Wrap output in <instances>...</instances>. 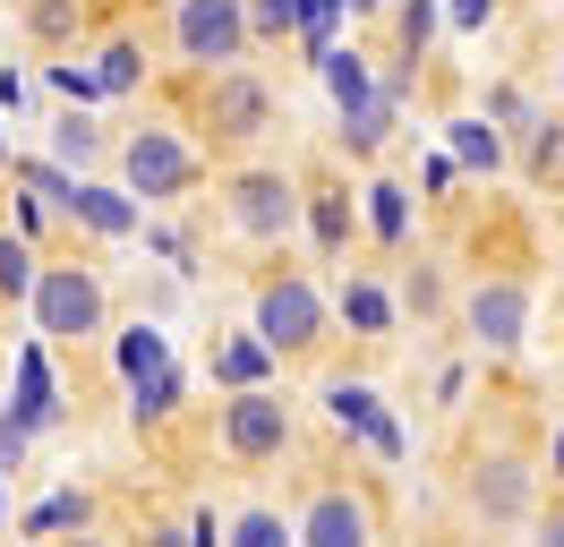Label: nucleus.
<instances>
[{
  "mask_svg": "<svg viewBox=\"0 0 564 547\" xmlns=\"http://www.w3.org/2000/svg\"><path fill=\"white\" fill-rule=\"evenodd\" d=\"M188 129H197V146H206V154H257V146L282 129V95H274V77H265V68H248V61L197 68Z\"/></svg>",
  "mask_w": 564,
  "mask_h": 547,
  "instance_id": "f257e3e1",
  "label": "nucleus"
},
{
  "mask_svg": "<svg viewBox=\"0 0 564 547\" xmlns=\"http://www.w3.org/2000/svg\"><path fill=\"white\" fill-rule=\"evenodd\" d=\"M248 325L265 334V351L282 368H317L325 334H334V308H325L308 266H248Z\"/></svg>",
  "mask_w": 564,
  "mask_h": 547,
  "instance_id": "f03ea898",
  "label": "nucleus"
},
{
  "mask_svg": "<svg viewBox=\"0 0 564 547\" xmlns=\"http://www.w3.org/2000/svg\"><path fill=\"white\" fill-rule=\"evenodd\" d=\"M26 317H35V342L52 351H95L111 325V291H104V266H86V248H35V282H26Z\"/></svg>",
  "mask_w": 564,
  "mask_h": 547,
  "instance_id": "7ed1b4c3",
  "label": "nucleus"
},
{
  "mask_svg": "<svg viewBox=\"0 0 564 547\" xmlns=\"http://www.w3.org/2000/svg\"><path fill=\"white\" fill-rule=\"evenodd\" d=\"M386 530V513H377V496H368V479H359L351 444L334 437L308 462V479H300V513H291V539L300 547H368Z\"/></svg>",
  "mask_w": 564,
  "mask_h": 547,
  "instance_id": "20e7f679",
  "label": "nucleus"
},
{
  "mask_svg": "<svg viewBox=\"0 0 564 547\" xmlns=\"http://www.w3.org/2000/svg\"><path fill=\"white\" fill-rule=\"evenodd\" d=\"M214 214H223V232L240 248L274 257V248L300 239V171L265 163V154H231V171L214 180Z\"/></svg>",
  "mask_w": 564,
  "mask_h": 547,
  "instance_id": "39448f33",
  "label": "nucleus"
},
{
  "mask_svg": "<svg viewBox=\"0 0 564 547\" xmlns=\"http://www.w3.org/2000/svg\"><path fill=\"white\" fill-rule=\"evenodd\" d=\"M111 171H120V189L154 214V205H180L206 180V146L188 137V120H138L129 137H111Z\"/></svg>",
  "mask_w": 564,
  "mask_h": 547,
  "instance_id": "423d86ee",
  "label": "nucleus"
},
{
  "mask_svg": "<svg viewBox=\"0 0 564 547\" xmlns=\"http://www.w3.org/2000/svg\"><path fill=\"white\" fill-rule=\"evenodd\" d=\"M317 77H325V95H334V120H343V154H351V163H377L393 120H402V103L377 86V61H368L359 43H325Z\"/></svg>",
  "mask_w": 564,
  "mask_h": 547,
  "instance_id": "0eeeda50",
  "label": "nucleus"
},
{
  "mask_svg": "<svg viewBox=\"0 0 564 547\" xmlns=\"http://www.w3.org/2000/svg\"><path fill=\"white\" fill-rule=\"evenodd\" d=\"M214 444H223V462L248 479H265L282 453H300V410L282 403L274 385H231L223 410H214Z\"/></svg>",
  "mask_w": 564,
  "mask_h": 547,
  "instance_id": "6e6552de",
  "label": "nucleus"
},
{
  "mask_svg": "<svg viewBox=\"0 0 564 547\" xmlns=\"http://www.w3.org/2000/svg\"><path fill=\"white\" fill-rule=\"evenodd\" d=\"M454 487H462V513H470V522L522 530L530 513H539V453H530V444H470Z\"/></svg>",
  "mask_w": 564,
  "mask_h": 547,
  "instance_id": "1a4fd4ad",
  "label": "nucleus"
},
{
  "mask_svg": "<svg viewBox=\"0 0 564 547\" xmlns=\"http://www.w3.org/2000/svg\"><path fill=\"white\" fill-rule=\"evenodd\" d=\"M530 300H539V282H530V274H513V266L470 274V282H462V300H454L462 342H470L479 360H513V351H522V334H530Z\"/></svg>",
  "mask_w": 564,
  "mask_h": 547,
  "instance_id": "9d476101",
  "label": "nucleus"
},
{
  "mask_svg": "<svg viewBox=\"0 0 564 547\" xmlns=\"http://www.w3.org/2000/svg\"><path fill=\"white\" fill-rule=\"evenodd\" d=\"M69 419V403H61V376H52V342H26L18 360H9V410H0V479L26 462V444L52 437Z\"/></svg>",
  "mask_w": 564,
  "mask_h": 547,
  "instance_id": "9b49d317",
  "label": "nucleus"
},
{
  "mask_svg": "<svg viewBox=\"0 0 564 547\" xmlns=\"http://www.w3.org/2000/svg\"><path fill=\"white\" fill-rule=\"evenodd\" d=\"M163 52L172 68H223V61H248V0H172L163 9Z\"/></svg>",
  "mask_w": 564,
  "mask_h": 547,
  "instance_id": "f8f14e48",
  "label": "nucleus"
},
{
  "mask_svg": "<svg viewBox=\"0 0 564 547\" xmlns=\"http://www.w3.org/2000/svg\"><path fill=\"white\" fill-rule=\"evenodd\" d=\"M325 419H334V437L359 444L377 471H402V462H411V437H402V419L377 403V385H359V376H334V385H325Z\"/></svg>",
  "mask_w": 564,
  "mask_h": 547,
  "instance_id": "ddd939ff",
  "label": "nucleus"
},
{
  "mask_svg": "<svg viewBox=\"0 0 564 547\" xmlns=\"http://www.w3.org/2000/svg\"><path fill=\"white\" fill-rule=\"evenodd\" d=\"M300 232L317 248L325 266H343L359 239V197H351V171L343 163H308L300 171Z\"/></svg>",
  "mask_w": 564,
  "mask_h": 547,
  "instance_id": "4468645a",
  "label": "nucleus"
},
{
  "mask_svg": "<svg viewBox=\"0 0 564 547\" xmlns=\"http://www.w3.org/2000/svg\"><path fill=\"white\" fill-rule=\"evenodd\" d=\"M52 214H61V232H77V239H138V223H145V205L120 189V180H95V171H77L69 189L52 197Z\"/></svg>",
  "mask_w": 564,
  "mask_h": 547,
  "instance_id": "2eb2a0df",
  "label": "nucleus"
},
{
  "mask_svg": "<svg viewBox=\"0 0 564 547\" xmlns=\"http://www.w3.org/2000/svg\"><path fill=\"white\" fill-rule=\"evenodd\" d=\"M334 317H343V325H351V342H368V351H377V342H393V325H402V308H393V282L377 266H351V257H343V266H334Z\"/></svg>",
  "mask_w": 564,
  "mask_h": 547,
  "instance_id": "dca6fc26",
  "label": "nucleus"
},
{
  "mask_svg": "<svg viewBox=\"0 0 564 547\" xmlns=\"http://www.w3.org/2000/svg\"><path fill=\"white\" fill-rule=\"evenodd\" d=\"M77 68L95 77V103L138 95V86H145V34L138 26H111L104 43H86V52H77Z\"/></svg>",
  "mask_w": 564,
  "mask_h": 547,
  "instance_id": "f3484780",
  "label": "nucleus"
},
{
  "mask_svg": "<svg viewBox=\"0 0 564 547\" xmlns=\"http://www.w3.org/2000/svg\"><path fill=\"white\" fill-rule=\"evenodd\" d=\"M274 351H265V334H257V325H240V334H214L206 342V376L214 385H223V394H231V385H274Z\"/></svg>",
  "mask_w": 564,
  "mask_h": 547,
  "instance_id": "a211bd4d",
  "label": "nucleus"
},
{
  "mask_svg": "<svg viewBox=\"0 0 564 547\" xmlns=\"http://www.w3.org/2000/svg\"><path fill=\"white\" fill-rule=\"evenodd\" d=\"M359 232L377 239L386 257H402V239H411V189H402L393 171H377V180L359 189Z\"/></svg>",
  "mask_w": 564,
  "mask_h": 547,
  "instance_id": "6ab92c4d",
  "label": "nucleus"
},
{
  "mask_svg": "<svg viewBox=\"0 0 564 547\" xmlns=\"http://www.w3.org/2000/svg\"><path fill=\"white\" fill-rule=\"evenodd\" d=\"M52 163H69V171L111 163V137H104V120H95V103H69V111L52 120Z\"/></svg>",
  "mask_w": 564,
  "mask_h": 547,
  "instance_id": "aec40b11",
  "label": "nucleus"
},
{
  "mask_svg": "<svg viewBox=\"0 0 564 547\" xmlns=\"http://www.w3.org/2000/svg\"><path fill=\"white\" fill-rule=\"evenodd\" d=\"M445 154H454V171H505V129H496L488 111H462V120H445Z\"/></svg>",
  "mask_w": 564,
  "mask_h": 547,
  "instance_id": "412c9836",
  "label": "nucleus"
},
{
  "mask_svg": "<svg viewBox=\"0 0 564 547\" xmlns=\"http://www.w3.org/2000/svg\"><path fill=\"white\" fill-rule=\"evenodd\" d=\"M505 137H522V180L530 189H556L564 180V120L556 111H530L522 129H505Z\"/></svg>",
  "mask_w": 564,
  "mask_h": 547,
  "instance_id": "4be33fe9",
  "label": "nucleus"
},
{
  "mask_svg": "<svg viewBox=\"0 0 564 547\" xmlns=\"http://www.w3.org/2000/svg\"><path fill=\"white\" fill-rule=\"evenodd\" d=\"M104 342H111V360H120V376H129V385H145V376H163L172 368V334H163V325H120V334H111L104 325Z\"/></svg>",
  "mask_w": 564,
  "mask_h": 547,
  "instance_id": "5701e85b",
  "label": "nucleus"
},
{
  "mask_svg": "<svg viewBox=\"0 0 564 547\" xmlns=\"http://www.w3.org/2000/svg\"><path fill=\"white\" fill-rule=\"evenodd\" d=\"M86 26H95V0H26V34L43 52H77Z\"/></svg>",
  "mask_w": 564,
  "mask_h": 547,
  "instance_id": "b1692460",
  "label": "nucleus"
},
{
  "mask_svg": "<svg viewBox=\"0 0 564 547\" xmlns=\"http://www.w3.org/2000/svg\"><path fill=\"white\" fill-rule=\"evenodd\" d=\"M86 522H95V496L69 479V487H52L43 505H26V522H18V530H26V539H61V530H86Z\"/></svg>",
  "mask_w": 564,
  "mask_h": 547,
  "instance_id": "393cba45",
  "label": "nucleus"
},
{
  "mask_svg": "<svg viewBox=\"0 0 564 547\" xmlns=\"http://www.w3.org/2000/svg\"><path fill=\"white\" fill-rule=\"evenodd\" d=\"M393 308H402V317H420V325H436V317H445V266H436V257L402 266V282H393Z\"/></svg>",
  "mask_w": 564,
  "mask_h": 547,
  "instance_id": "a878e982",
  "label": "nucleus"
},
{
  "mask_svg": "<svg viewBox=\"0 0 564 547\" xmlns=\"http://www.w3.org/2000/svg\"><path fill=\"white\" fill-rule=\"evenodd\" d=\"M223 539H231V547H291V513L257 496V505L223 513Z\"/></svg>",
  "mask_w": 564,
  "mask_h": 547,
  "instance_id": "bb28decb",
  "label": "nucleus"
},
{
  "mask_svg": "<svg viewBox=\"0 0 564 547\" xmlns=\"http://www.w3.org/2000/svg\"><path fill=\"white\" fill-rule=\"evenodd\" d=\"M26 282H35V239L0 223V317H9V308H26Z\"/></svg>",
  "mask_w": 564,
  "mask_h": 547,
  "instance_id": "cd10ccee",
  "label": "nucleus"
},
{
  "mask_svg": "<svg viewBox=\"0 0 564 547\" xmlns=\"http://www.w3.org/2000/svg\"><path fill=\"white\" fill-rule=\"evenodd\" d=\"M393 9V61H427V34H436V0H386Z\"/></svg>",
  "mask_w": 564,
  "mask_h": 547,
  "instance_id": "c85d7f7f",
  "label": "nucleus"
},
{
  "mask_svg": "<svg viewBox=\"0 0 564 547\" xmlns=\"http://www.w3.org/2000/svg\"><path fill=\"white\" fill-rule=\"evenodd\" d=\"M343 18H351L343 0H300V34H291V43H300V52L317 61L325 43H343Z\"/></svg>",
  "mask_w": 564,
  "mask_h": 547,
  "instance_id": "c756f323",
  "label": "nucleus"
},
{
  "mask_svg": "<svg viewBox=\"0 0 564 547\" xmlns=\"http://www.w3.org/2000/svg\"><path fill=\"white\" fill-rule=\"evenodd\" d=\"M300 34V0H248V43H291Z\"/></svg>",
  "mask_w": 564,
  "mask_h": 547,
  "instance_id": "7c9ffc66",
  "label": "nucleus"
},
{
  "mask_svg": "<svg viewBox=\"0 0 564 547\" xmlns=\"http://www.w3.org/2000/svg\"><path fill=\"white\" fill-rule=\"evenodd\" d=\"M43 77H52V95H61V103H95V77L77 68V52H69V61H52Z\"/></svg>",
  "mask_w": 564,
  "mask_h": 547,
  "instance_id": "2f4dec72",
  "label": "nucleus"
},
{
  "mask_svg": "<svg viewBox=\"0 0 564 547\" xmlns=\"http://www.w3.org/2000/svg\"><path fill=\"white\" fill-rule=\"evenodd\" d=\"M488 120L522 129V120H530V95H522V86H488Z\"/></svg>",
  "mask_w": 564,
  "mask_h": 547,
  "instance_id": "473e14b6",
  "label": "nucleus"
},
{
  "mask_svg": "<svg viewBox=\"0 0 564 547\" xmlns=\"http://www.w3.org/2000/svg\"><path fill=\"white\" fill-rule=\"evenodd\" d=\"M445 18H454V34H479V26H488V18H496V0H454Z\"/></svg>",
  "mask_w": 564,
  "mask_h": 547,
  "instance_id": "72a5a7b5",
  "label": "nucleus"
},
{
  "mask_svg": "<svg viewBox=\"0 0 564 547\" xmlns=\"http://www.w3.org/2000/svg\"><path fill=\"white\" fill-rule=\"evenodd\" d=\"M539 530H547V539L564 547V496H556V505H547V522H539Z\"/></svg>",
  "mask_w": 564,
  "mask_h": 547,
  "instance_id": "f704fd0d",
  "label": "nucleus"
},
{
  "mask_svg": "<svg viewBox=\"0 0 564 547\" xmlns=\"http://www.w3.org/2000/svg\"><path fill=\"white\" fill-rule=\"evenodd\" d=\"M343 9H351V18H386V0H343Z\"/></svg>",
  "mask_w": 564,
  "mask_h": 547,
  "instance_id": "c9c22d12",
  "label": "nucleus"
},
{
  "mask_svg": "<svg viewBox=\"0 0 564 547\" xmlns=\"http://www.w3.org/2000/svg\"><path fill=\"white\" fill-rule=\"evenodd\" d=\"M556 496H564V428H556Z\"/></svg>",
  "mask_w": 564,
  "mask_h": 547,
  "instance_id": "e433bc0d",
  "label": "nucleus"
},
{
  "mask_svg": "<svg viewBox=\"0 0 564 547\" xmlns=\"http://www.w3.org/2000/svg\"><path fill=\"white\" fill-rule=\"evenodd\" d=\"M556 103H564V43H556Z\"/></svg>",
  "mask_w": 564,
  "mask_h": 547,
  "instance_id": "4c0bfd02",
  "label": "nucleus"
},
{
  "mask_svg": "<svg viewBox=\"0 0 564 547\" xmlns=\"http://www.w3.org/2000/svg\"><path fill=\"white\" fill-rule=\"evenodd\" d=\"M0 522H9V496H0Z\"/></svg>",
  "mask_w": 564,
  "mask_h": 547,
  "instance_id": "58836bf2",
  "label": "nucleus"
},
{
  "mask_svg": "<svg viewBox=\"0 0 564 547\" xmlns=\"http://www.w3.org/2000/svg\"><path fill=\"white\" fill-rule=\"evenodd\" d=\"M0 154H9V146H0Z\"/></svg>",
  "mask_w": 564,
  "mask_h": 547,
  "instance_id": "ea45409f",
  "label": "nucleus"
}]
</instances>
